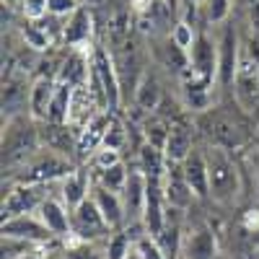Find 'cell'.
I'll list each match as a JSON object with an SVG mask.
<instances>
[{"label":"cell","instance_id":"obj_1","mask_svg":"<svg viewBox=\"0 0 259 259\" xmlns=\"http://www.w3.org/2000/svg\"><path fill=\"white\" fill-rule=\"evenodd\" d=\"M249 114L241 109L239 104H218L207 106L197 114L194 127L205 138L207 145H218L226 150H239L244 148L254 135L249 133Z\"/></svg>","mask_w":259,"mask_h":259},{"label":"cell","instance_id":"obj_2","mask_svg":"<svg viewBox=\"0 0 259 259\" xmlns=\"http://www.w3.org/2000/svg\"><path fill=\"white\" fill-rule=\"evenodd\" d=\"M39 150V122L31 114H18L3 122V171L16 174Z\"/></svg>","mask_w":259,"mask_h":259},{"label":"cell","instance_id":"obj_3","mask_svg":"<svg viewBox=\"0 0 259 259\" xmlns=\"http://www.w3.org/2000/svg\"><path fill=\"white\" fill-rule=\"evenodd\" d=\"M207 158V174H210V200L218 205H233L241 192V163L236 161L233 150L207 145L205 148Z\"/></svg>","mask_w":259,"mask_h":259},{"label":"cell","instance_id":"obj_4","mask_svg":"<svg viewBox=\"0 0 259 259\" xmlns=\"http://www.w3.org/2000/svg\"><path fill=\"white\" fill-rule=\"evenodd\" d=\"M91 91L96 94L99 104L106 112L117 114L119 104H122V83H119V73L114 68V60L109 57L104 47H94L91 52V78H89Z\"/></svg>","mask_w":259,"mask_h":259},{"label":"cell","instance_id":"obj_5","mask_svg":"<svg viewBox=\"0 0 259 259\" xmlns=\"http://www.w3.org/2000/svg\"><path fill=\"white\" fill-rule=\"evenodd\" d=\"M75 168L73 161H68L65 156L55 153V150H47L41 148L39 153L21 168L16 171V179L13 182H26V184H50V182H57L62 177H68L70 171Z\"/></svg>","mask_w":259,"mask_h":259},{"label":"cell","instance_id":"obj_6","mask_svg":"<svg viewBox=\"0 0 259 259\" xmlns=\"http://www.w3.org/2000/svg\"><path fill=\"white\" fill-rule=\"evenodd\" d=\"M187 57H189V65L184 75L212 89V83H218V41H212L210 34L200 31Z\"/></svg>","mask_w":259,"mask_h":259},{"label":"cell","instance_id":"obj_7","mask_svg":"<svg viewBox=\"0 0 259 259\" xmlns=\"http://www.w3.org/2000/svg\"><path fill=\"white\" fill-rule=\"evenodd\" d=\"M50 197L47 184H26V182H13L8 192L3 194V221L16 218V215H29L36 212L39 205Z\"/></svg>","mask_w":259,"mask_h":259},{"label":"cell","instance_id":"obj_8","mask_svg":"<svg viewBox=\"0 0 259 259\" xmlns=\"http://www.w3.org/2000/svg\"><path fill=\"white\" fill-rule=\"evenodd\" d=\"M221 251V241L215 228L205 221L192 223L189 228H184V241H182V259H218Z\"/></svg>","mask_w":259,"mask_h":259},{"label":"cell","instance_id":"obj_9","mask_svg":"<svg viewBox=\"0 0 259 259\" xmlns=\"http://www.w3.org/2000/svg\"><path fill=\"white\" fill-rule=\"evenodd\" d=\"M70 212H73V239L94 244L96 239L109 236L112 228H109V223L104 221V215H101V210L96 207L94 197H89L85 202H80V205L73 207Z\"/></svg>","mask_w":259,"mask_h":259},{"label":"cell","instance_id":"obj_10","mask_svg":"<svg viewBox=\"0 0 259 259\" xmlns=\"http://www.w3.org/2000/svg\"><path fill=\"white\" fill-rule=\"evenodd\" d=\"M239 57H241V39L233 24H226L223 36L218 39V85L231 89L236 68H239Z\"/></svg>","mask_w":259,"mask_h":259},{"label":"cell","instance_id":"obj_11","mask_svg":"<svg viewBox=\"0 0 259 259\" xmlns=\"http://www.w3.org/2000/svg\"><path fill=\"white\" fill-rule=\"evenodd\" d=\"M39 140H41V148L55 150V153H60V156H65L68 161L75 163V156H78V135L73 133L70 124L39 122Z\"/></svg>","mask_w":259,"mask_h":259},{"label":"cell","instance_id":"obj_12","mask_svg":"<svg viewBox=\"0 0 259 259\" xmlns=\"http://www.w3.org/2000/svg\"><path fill=\"white\" fill-rule=\"evenodd\" d=\"M3 231L6 236H18V239H26V241H34L39 246H45L55 239V233L41 223V218L36 212H29V215H16V218H8L3 221Z\"/></svg>","mask_w":259,"mask_h":259},{"label":"cell","instance_id":"obj_13","mask_svg":"<svg viewBox=\"0 0 259 259\" xmlns=\"http://www.w3.org/2000/svg\"><path fill=\"white\" fill-rule=\"evenodd\" d=\"M91 52H94V47L89 52H85V47H73L57 68V83L73 85V89L89 83V78H91Z\"/></svg>","mask_w":259,"mask_h":259},{"label":"cell","instance_id":"obj_14","mask_svg":"<svg viewBox=\"0 0 259 259\" xmlns=\"http://www.w3.org/2000/svg\"><path fill=\"white\" fill-rule=\"evenodd\" d=\"M36 215L55 233V239H73V212L60 197H47L39 205Z\"/></svg>","mask_w":259,"mask_h":259},{"label":"cell","instance_id":"obj_15","mask_svg":"<svg viewBox=\"0 0 259 259\" xmlns=\"http://www.w3.org/2000/svg\"><path fill=\"white\" fill-rule=\"evenodd\" d=\"M163 192H166L168 207L182 210V212H187L192 207V202L197 200V197H194V192H192V187H189V182L184 179L182 163H171L168 161L166 177H163Z\"/></svg>","mask_w":259,"mask_h":259},{"label":"cell","instance_id":"obj_16","mask_svg":"<svg viewBox=\"0 0 259 259\" xmlns=\"http://www.w3.org/2000/svg\"><path fill=\"white\" fill-rule=\"evenodd\" d=\"M145 192H148V177L140 168H130V179L122 189V202L127 212V226H138L143 221L145 207Z\"/></svg>","mask_w":259,"mask_h":259},{"label":"cell","instance_id":"obj_17","mask_svg":"<svg viewBox=\"0 0 259 259\" xmlns=\"http://www.w3.org/2000/svg\"><path fill=\"white\" fill-rule=\"evenodd\" d=\"M91 197H94L96 207L101 210L104 221L109 223L112 231H122V226H127V212H124V202H122L119 192H112V189H106L104 184L94 182Z\"/></svg>","mask_w":259,"mask_h":259},{"label":"cell","instance_id":"obj_18","mask_svg":"<svg viewBox=\"0 0 259 259\" xmlns=\"http://www.w3.org/2000/svg\"><path fill=\"white\" fill-rule=\"evenodd\" d=\"M91 189H94L91 171H85L83 166L73 168L68 177L60 179V200L73 210V207H78L80 202H85L91 197Z\"/></svg>","mask_w":259,"mask_h":259},{"label":"cell","instance_id":"obj_19","mask_svg":"<svg viewBox=\"0 0 259 259\" xmlns=\"http://www.w3.org/2000/svg\"><path fill=\"white\" fill-rule=\"evenodd\" d=\"M182 171H184V179L189 182L192 192L197 200H207L210 197V174H207V158H205V150L194 148L192 153L182 161Z\"/></svg>","mask_w":259,"mask_h":259},{"label":"cell","instance_id":"obj_20","mask_svg":"<svg viewBox=\"0 0 259 259\" xmlns=\"http://www.w3.org/2000/svg\"><path fill=\"white\" fill-rule=\"evenodd\" d=\"M94 34V18H91V11L89 6H78L68 18H65V31H62V41L68 45L70 50L73 47H83L85 41L91 39Z\"/></svg>","mask_w":259,"mask_h":259},{"label":"cell","instance_id":"obj_21","mask_svg":"<svg viewBox=\"0 0 259 259\" xmlns=\"http://www.w3.org/2000/svg\"><path fill=\"white\" fill-rule=\"evenodd\" d=\"M194 150V130L187 122H171L168 138L163 145V153L171 163H182L189 153Z\"/></svg>","mask_w":259,"mask_h":259},{"label":"cell","instance_id":"obj_22","mask_svg":"<svg viewBox=\"0 0 259 259\" xmlns=\"http://www.w3.org/2000/svg\"><path fill=\"white\" fill-rule=\"evenodd\" d=\"M57 91V78L55 75H39L31 89H29V114L36 122H45L50 112V101Z\"/></svg>","mask_w":259,"mask_h":259},{"label":"cell","instance_id":"obj_23","mask_svg":"<svg viewBox=\"0 0 259 259\" xmlns=\"http://www.w3.org/2000/svg\"><path fill=\"white\" fill-rule=\"evenodd\" d=\"M109 119H112V112H99L89 122V127L78 135V156L80 158H91L104 145V135H106V127H109Z\"/></svg>","mask_w":259,"mask_h":259},{"label":"cell","instance_id":"obj_24","mask_svg":"<svg viewBox=\"0 0 259 259\" xmlns=\"http://www.w3.org/2000/svg\"><path fill=\"white\" fill-rule=\"evenodd\" d=\"M133 96H135V104L140 106V109H145V112L158 109V104L163 101V91H161L158 78L153 73H143L138 85H135V91H133Z\"/></svg>","mask_w":259,"mask_h":259},{"label":"cell","instance_id":"obj_25","mask_svg":"<svg viewBox=\"0 0 259 259\" xmlns=\"http://www.w3.org/2000/svg\"><path fill=\"white\" fill-rule=\"evenodd\" d=\"M138 168L148 179H163L166 177V168H168V158L161 148L145 143L140 148V156H138Z\"/></svg>","mask_w":259,"mask_h":259},{"label":"cell","instance_id":"obj_26","mask_svg":"<svg viewBox=\"0 0 259 259\" xmlns=\"http://www.w3.org/2000/svg\"><path fill=\"white\" fill-rule=\"evenodd\" d=\"M70 99H73V85H65L57 83V91L50 101V112L45 122H60V124H68V112H70Z\"/></svg>","mask_w":259,"mask_h":259},{"label":"cell","instance_id":"obj_27","mask_svg":"<svg viewBox=\"0 0 259 259\" xmlns=\"http://www.w3.org/2000/svg\"><path fill=\"white\" fill-rule=\"evenodd\" d=\"M135 241H138V236L130 233V228L127 231H114L109 244H106L104 259H127L130 251L135 249Z\"/></svg>","mask_w":259,"mask_h":259},{"label":"cell","instance_id":"obj_28","mask_svg":"<svg viewBox=\"0 0 259 259\" xmlns=\"http://www.w3.org/2000/svg\"><path fill=\"white\" fill-rule=\"evenodd\" d=\"M127 179H130V166H127L124 161H119V163H114L112 168H106V171H101V174H96L94 182H99V184H104L106 189H112V192H119V194H122Z\"/></svg>","mask_w":259,"mask_h":259},{"label":"cell","instance_id":"obj_29","mask_svg":"<svg viewBox=\"0 0 259 259\" xmlns=\"http://www.w3.org/2000/svg\"><path fill=\"white\" fill-rule=\"evenodd\" d=\"M0 251H3V259H24V256L39 251V244L26 241V239H18V236H6V233H3Z\"/></svg>","mask_w":259,"mask_h":259},{"label":"cell","instance_id":"obj_30","mask_svg":"<svg viewBox=\"0 0 259 259\" xmlns=\"http://www.w3.org/2000/svg\"><path fill=\"white\" fill-rule=\"evenodd\" d=\"M127 140H130L127 124H124V122H122L117 114H112V119H109V127H106V135H104V145H101V148L119 150V153H122V148L127 145Z\"/></svg>","mask_w":259,"mask_h":259},{"label":"cell","instance_id":"obj_31","mask_svg":"<svg viewBox=\"0 0 259 259\" xmlns=\"http://www.w3.org/2000/svg\"><path fill=\"white\" fill-rule=\"evenodd\" d=\"M119 161H122L119 150H109V148H99L96 153L89 158V163H91V168L96 171V174H101V171H106V168H112Z\"/></svg>","mask_w":259,"mask_h":259},{"label":"cell","instance_id":"obj_32","mask_svg":"<svg viewBox=\"0 0 259 259\" xmlns=\"http://www.w3.org/2000/svg\"><path fill=\"white\" fill-rule=\"evenodd\" d=\"M135 246H138V251H140L143 259H166V254H163V249L158 246V241L153 239V236H148L145 231L138 236Z\"/></svg>","mask_w":259,"mask_h":259},{"label":"cell","instance_id":"obj_33","mask_svg":"<svg viewBox=\"0 0 259 259\" xmlns=\"http://www.w3.org/2000/svg\"><path fill=\"white\" fill-rule=\"evenodd\" d=\"M65 259H101V254L96 251L94 244L73 239L70 246H65Z\"/></svg>","mask_w":259,"mask_h":259},{"label":"cell","instance_id":"obj_34","mask_svg":"<svg viewBox=\"0 0 259 259\" xmlns=\"http://www.w3.org/2000/svg\"><path fill=\"white\" fill-rule=\"evenodd\" d=\"M194 39H197V34H194V26H189V24H177L174 26V31H171V41L179 47V50H184V52H189L192 50V45H194Z\"/></svg>","mask_w":259,"mask_h":259},{"label":"cell","instance_id":"obj_35","mask_svg":"<svg viewBox=\"0 0 259 259\" xmlns=\"http://www.w3.org/2000/svg\"><path fill=\"white\" fill-rule=\"evenodd\" d=\"M21 13L26 21H41L50 16V0H21Z\"/></svg>","mask_w":259,"mask_h":259},{"label":"cell","instance_id":"obj_36","mask_svg":"<svg viewBox=\"0 0 259 259\" xmlns=\"http://www.w3.org/2000/svg\"><path fill=\"white\" fill-rule=\"evenodd\" d=\"M205 11L210 24H223L231 16V0H205Z\"/></svg>","mask_w":259,"mask_h":259},{"label":"cell","instance_id":"obj_37","mask_svg":"<svg viewBox=\"0 0 259 259\" xmlns=\"http://www.w3.org/2000/svg\"><path fill=\"white\" fill-rule=\"evenodd\" d=\"M83 0H50V13L60 16V18H68Z\"/></svg>","mask_w":259,"mask_h":259},{"label":"cell","instance_id":"obj_38","mask_svg":"<svg viewBox=\"0 0 259 259\" xmlns=\"http://www.w3.org/2000/svg\"><path fill=\"white\" fill-rule=\"evenodd\" d=\"M246 13H249V26L259 36V0H246Z\"/></svg>","mask_w":259,"mask_h":259},{"label":"cell","instance_id":"obj_39","mask_svg":"<svg viewBox=\"0 0 259 259\" xmlns=\"http://www.w3.org/2000/svg\"><path fill=\"white\" fill-rule=\"evenodd\" d=\"M127 259H143V256H140V251H138V246H135L133 251H130V256H127Z\"/></svg>","mask_w":259,"mask_h":259},{"label":"cell","instance_id":"obj_40","mask_svg":"<svg viewBox=\"0 0 259 259\" xmlns=\"http://www.w3.org/2000/svg\"><path fill=\"white\" fill-rule=\"evenodd\" d=\"M24 259H39V251H34V254H29V256H24Z\"/></svg>","mask_w":259,"mask_h":259},{"label":"cell","instance_id":"obj_41","mask_svg":"<svg viewBox=\"0 0 259 259\" xmlns=\"http://www.w3.org/2000/svg\"><path fill=\"white\" fill-rule=\"evenodd\" d=\"M254 135H256V140H259V122H256V133H254Z\"/></svg>","mask_w":259,"mask_h":259},{"label":"cell","instance_id":"obj_42","mask_svg":"<svg viewBox=\"0 0 259 259\" xmlns=\"http://www.w3.org/2000/svg\"><path fill=\"white\" fill-rule=\"evenodd\" d=\"M8 3H13V0H8ZM18 3H21V0H18Z\"/></svg>","mask_w":259,"mask_h":259},{"label":"cell","instance_id":"obj_43","mask_svg":"<svg viewBox=\"0 0 259 259\" xmlns=\"http://www.w3.org/2000/svg\"><path fill=\"white\" fill-rule=\"evenodd\" d=\"M83 3H85V0H83Z\"/></svg>","mask_w":259,"mask_h":259}]
</instances>
